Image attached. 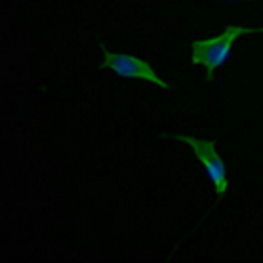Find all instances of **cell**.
Segmentation results:
<instances>
[{
    "mask_svg": "<svg viewBox=\"0 0 263 263\" xmlns=\"http://www.w3.org/2000/svg\"><path fill=\"white\" fill-rule=\"evenodd\" d=\"M249 34H263V28H247V26H228L219 36L200 38L192 42V63L202 65L206 70V78L213 80L215 72L228 61L232 47L238 38Z\"/></svg>",
    "mask_w": 263,
    "mask_h": 263,
    "instance_id": "6da1fadb",
    "label": "cell"
},
{
    "mask_svg": "<svg viewBox=\"0 0 263 263\" xmlns=\"http://www.w3.org/2000/svg\"><path fill=\"white\" fill-rule=\"evenodd\" d=\"M168 137L177 139V141H183V143H187V145L194 149L196 158L200 160L202 168H204L206 175H209V179L213 181V187H215L217 196H219V198H221V196H226V192H228V168H226V162H223L221 154L217 152L215 141L200 139V137L187 135V133H173V135H168Z\"/></svg>",
    "mask_w": 263,
    "mask_h": 263,
    "instance_id": "7a4b0ae2",
    "label": "cell"
},
{
    "mask_svg": "<svg viewBox=\"0 0 263 263\" xmlns=\"http://www.w3.org/2000/svg\"><path fill=\"white\" fill-rule=\"evenodd\" d=\"M103 68L114 70L118 76L122 78H139L145 82H152L156 86H162V89H171V82L162 80L156 70H152V65L135 55H126V53H112L103 49Z\"/></svg>",
    "mask_w": 263,
    "mask_h": 263,
    "instance_id": "3957f363",
    "label": "cell"
}]
</instances>
